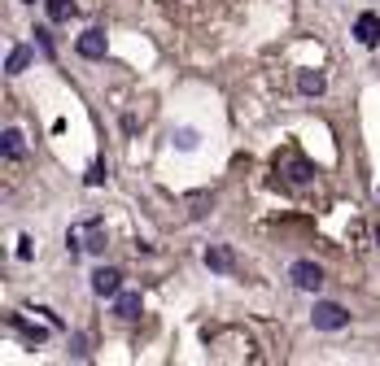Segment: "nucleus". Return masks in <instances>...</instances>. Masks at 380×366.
Wrapping results in <instances>:
<instances>
[{
  "instance_id": "39448f33",
  "label": "nucleus",
  "mask_w": 380,
  "mask_h": 366,
  "mask_svg": "<svg viewBox=\"0 0 380 366\" xmlns=\"http://www.w3.org/2000/svg\"><path fill=\"white\" fill-rule=\"evenodd\" d=\"M92 292H97V297H118V292H123V275H118L114 266H101L97 275H92Z\"/></svg>"
},
{
  "instance_id": "f3484780",
  "label": "nucleus",
  "mask_w": 380,
  "mask_h": 366,
  "mask_svg": "<svg viewBox=\"0 0 380 366\" xmlns=\"http://www.w3.org/2000/svg\"><path fill=\"white\" fill-rule=\"evenodd\" d=\"M70 353H75V358H88V340H83V336H70Z\"/></svg>"
},
{
  "instance_id": "a211bd4d",
  "label": "nucleus",
  "mask_w": 380,
  "mask_h": 366,
  "mask_svg": "<svg viewBox=\"0 0 380 366\" xmlns=\"http://www.w3.org/2000/svg\"><path fill=\"white\" fill-rule=\"evenodd\" d=\"M31 253H35V249H31V240L22 235V240H18V257H22V262H31Z\"/></svg>"
},
{
  "instance_id": "6e6552de",
  "label": "nucleus",
  "mask_w": 380,
  "mask_h": 366,
  "mask_svg": "<svg viewBox=\"0 0 380 366\" xmlns=\"http://www.w3.org/2000/svg\"><path fill=\"white\" fill-rule=\"evenodd\" d=\"M140 310H145L140 292H118V297H114V314L123 318V323H132V318H140Z\"/></svg>"
},
{
  "instance_id": "aec40b11",
  "label": "nucleus",
  "mask_w": 380,
  "mask_h": 366,
  "mask_svg": "<svg viewBox=\"0 0 380 366\" xmlns=\"http://www.w3.org/2000/svg\"><path fill=\"white\" fill-rule=\"evenodd\" d=\"M22 5H35V0H22Z\"/></svg>"
},
{
  "instance_id": "20e7f679",
  "label": "nucleus",
  "mask_w": 380,
  "mask_h": 366,
  "mask_svg": "<svg viewBox=\"0 0 380 366\" xmlns=\"http://www.w3.org/2000/svg\"><path fill=\"white\" fill-rule=\"evenodd\" d=\"M354 40H359L363 49H376L380 44V14H359L354 18Z\"/></svg>"
},
{
  "instance_id": "dca6fc26",
  "label": "nucleus",
  "mask_w": 380,
  "mask_h": 366,
  "mask_svg": "<svg viewBox=\"0 0 380 366\" xmlns=\"http://www.w3.org/2000/svg\"><path fill=\"white\" fill-rule=\"evenodd\" d=\"M35 44L44 49V57H53V35H49V27H35Z\"/></svg>"
},
{
  "instance_id": "f03ea898",
  "label": "nucleus",
  "mask_w": 380,
  "mask_h": 366,
  "mask_svg": "<svg viewBox=\"0 0 380 366\" xmlns=\"http://www.w3.org/2000/svg\"><path fill=\"white\" fill-rule=\"evenodd\" d=\"M75 49H79V57H88V62H101V57L110 53V35H105L101 27H88L75 40Z\"/></svg>"
},
{
  "instance_id": "f8f14e48",
  "label": "nucleus",
  "mask_w": 380,
  "mask_h": 366,
  "mask_svg": "<svg viewBox=\"0 0 380 366\" xmlns=\"http://www.w3.org/2000/svg\"><path fill=\"white\" fill-rule=\"evenodd\" d=\"M171 144L180 148V153H193V148L201 144V131H197V127H175V131H171Z\"/></svg>"
},
{
  "instance_id": "2eb2a0df",
  "label": "nucleus",
  "mask_w": 380,
  "mask_h": 366,
  "mask_svg": "<svg viewBox=\"0 0 380 366\" xmlns=\"http://www.w3.org/2000/svg\"><path fill=\"white\" fill-rule=\"evenodd\" d=\"M289 170H293V174H289V179H293V183H311V179H315V170H311V161H302V157H293V161H289Z\"/></svg>"
},
{
  "instance_id": "7ed1b4c3",
  "label": "nucleus",
  "mask_w": 380,
  "mask_h": 366,
  "mask_svg": "<svg viewBox=\"0 0 380 366\" xmlns=\"http://www.w3.org/2000/svg\"><path fill=\"white\" fill-rule=\"evenodd\" d=\"M289 279L298 283L302 292H319V288H324V266H319V262H293Z\"/></svg>"
},
{
  "instance_id": "0eeeda50",
  "label": "nucleus",
  "mask_w": 380,
  "mask_h": 366,
  "mask_svg": "<svg viewBox=\"0 0 380 366\" xmlns=\"http://www.w3.org/2000/svg\"><path fill=\"white\" fill-rule=\"evenodd\" d=\"M206 266L219 270V275H232V270H236V257H232L228 244H210V249H206Z\"/></svg>"
},
{
  "instance_id": "9d476101",
  "label": "nucleus",
  "mask_w": 380,
  "mask_h": 366,
  "mask_svg": "<svg viewBox=\"0 0 380 366\" xmlns=\"http://www.w3.org/2000/svg\"><path fill=\"white\" fill-rule=\"evenodd\" d=\"M0 153H5L9 161H22V157H27V144H22V131H18V127H5V135H0Z\"/></svg>"
},
{
  "instance_id": "1a4fd4ad",
  "label": "nucleus",
  "mask_w": 380,
  "mask_h": 366,
  "mask_svg": "<svg viewBox=\"0 0 380 366\" xmlns=\"http://www.w3.org/2000/svg\"><path fill=\"white\" fill-rule=\"evenodd\" d=\"M324 88H328L324 70H298V92L302 96H324Z\"/></svg>"
},
{
  "instance_id": "4468645a",
  "label": "nucleus",
  "mask_w": 380,
  "mask_h": 366,
  "mask_svg": "<svg viewBox=\"0 0 380 366\" xmlns=\"http://www.w3.org/2000/svg\"><path fill=\"white\" fill-rule=\"evenodd\" d=\"M105 179H110V166H105V161L97 157V161L88 166V174H83V183H88V187H101Z\"/></svg>"
},
{
  "instance_id": "6ab92c4d",
  "label": "nucleus",
  "mask_w": 380,
  "mask_h": 366,
  "mask_svg": "<svg viewBox=\"0 0 380 366\" xmlns=\"http://www.w3.org/2000/svg\"><path fill=\"white\" fill-rule=\"evenodd\" d=\"M376 244H380V222H376Z\"/></svg>"
},
{
  "instance_id": "f257e3e1",
  "label": "nucleus",
  "mask_w": 380,
  "mask_h": 366,
  "mask_svg": "<svg viewBox=\"0 0 380 366\" xmlns=\"http://www.w3.org/2000/svg\"><path fill=\"white\" fill-rule=\"evenodd\" d=\"M311 323H315V332H341V327H350V310L337 301H315Z\"/></svg>"
},
{
  "instance_id": "ddd939ff",
  "label": "nucleus",
  "mask_w": 380,
  "mask_h": 366,
  "mask_svg": "<svg viewBox=\"0 0 380 366\" xmlns=\"http://www.w3.org/2000/svg\"><path fill=\"white\" fill-rule=\"evenodd\" d=\"M44 9H49V18H53V22H70V18L79 14L75 0H44Z\"/></svg>"
},
{
  "instance_id": "9b49d317",
  "label": "nucleus",
  "mask_w": 380,
  "mask_h": 366,
  "mask_svg": "<svg viewBox=\"0 0 380 366\" xmlns=\"http://www.w3.org/2000/svg\"><path fill=\"white\" fill-rule=\"evenodd\" d=\"M31 49H27V44H14V49H9V62H5V75H22V70H27L31 66Z\"/></svg>"
},
{
  "instance_id": "423d86ee",
  "label": "nucleus",
  "mask_w": 380,
  "mask_h": 366,
  "mask_svg": "<svg viewBox=\"0 0 380 366\" xmlns=\"http://www.w3.org/2000/svg\"><path fill=\"white\" fill-rule=\"evenodd\" d=\"M9 327H14V332L35 349V345H44V340H49V327H53V323H49V327H35V323H27L22 314H9Z\"/></svg>"
}]
</instances>
